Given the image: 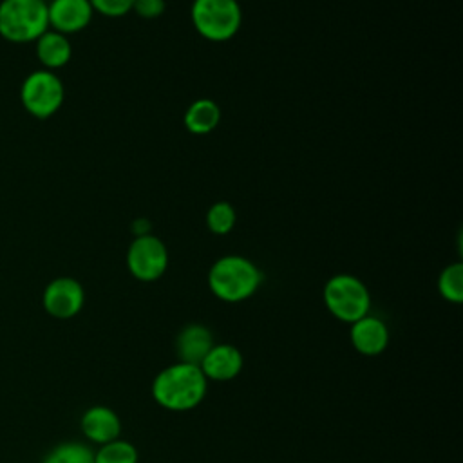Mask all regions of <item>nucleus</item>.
Wrapping results in <instances>:
<instances>
[{"mask_svg":"<svg viewBox=\"0 0 463 463\" xmlns=\"http://www.w3.org/2000/svg\"><path fill=\"white\" fill-rule=\"evenodd\" d=\"M208 380L199 365L177 362L159 371L152 382V398L172 412L197 407L206 394Z\"/></svg>","mask_w":463,"mask_h":463,"instance_id":"1","label":"nucleus"},{"mask_svg":"<svg viewBox=\"0 0 463 463\" xmlns=\"http://www.w3.org/2000/svg\"><path fill=\"white\" fill-rule=\"evenodd\" d=\"M260 269L242 255H224L208 271L210 291L224 302H242L260 286Z\"/></svg>","mask_w":463,"mask_h":463,"instance_id":"2","label":"nucleus"},{"mask_svg":"<svg viewBox=\"0 0 463 463\" xmlns=\"http://www.w3.org/2000/svg\"><path fill=\"white\" fill-rule=\"evenodd\" d=\"M49 29L47 2L43 0H2L0 36L13 43L36 42Z\"/></svg>","mask_w":463,"mask_h":463,"instance_id":"3","label":"nucleus"},{"mask_svg":"<svg viewBox=\"0 0 463 463\" xmlns=\"http://www.w3.org/2000/svg\"><path fill=\"white\" fill-rule=\"evenodd\" d=\"M324 304L340 322L353 324L369 315L371 295L367 286L354 275H333L324 286Z\"/></svg>","mask_w":463,"mask_h":463,"instance_id":"4","label":"nucleus"},{"mask_svg":"<svg viewBox=\"0 0 463 463\" xmlns=\"http://www.w3.org/2000/svg\"><path fill=\"white\" fill-rule=\"evenodd\" d=\"M190 16L195 31L210 42L230 40L242 20L237 0H194Z\"/></svg>","mask_w":463,"mask_h":463,"instance_id":"5","label":"nucleus"},{"mask_svg":"<svg viewBox=\"0 0 463 463\" xmlns=\"http://www.w3.org/2000/svg\"><path fill=\"white\" fill-rule=\"evenodd\" d=\"M65 98L61 80L54 71L38 69L25 76L20 87V99L24 109L40 119H45L58 112Z\"/></svg>","mask_w":463,"mask_h":463,"instance_id":"6","label":"nucleus"},{"mask_svg":"<svg viewBox=\"0 0 463 463\" xmlns=\"http://www.w3.org/2000/svg\"><path fill=\"white\" fill-rule=\"evenodd\" d=\"M168 266V251L165 242L152 235L134 237L127 250V268L130 275L141 282L157 280Z\"/></svg>","mask_w":463,"mask_h":463,"instance_id":"7","label":"nucleus"},{"mask_svg":"<svg viewBox=\"0 0 463 463\" xmlns=\"http://www.w3.org/2000/svg\"><path fill=\"white\" fill-rule=\"evenodd\" d=\"M85 302L83 286L72 277L52 279L42 295V304L47 315L58 320L76 317Z\"/></svg>","mask_w":463,"mask_h":463,"instance_id":"8","label":"nucleus"},{"mask_svg":"<svg viewBox=\"0 0 463 463\" xmlns=\"http://www.w3.org/2000/svg\"><path fill=\"white\" fill-rule=\"evenodd\" d=\"M92 5L89 0H49L47 16L49 29L71 34L85 29L92 20Z\"/></svg>","mask_w":463,"mask_h":463,"instance_id":"9","label":"nucleus"},{"mask_svg":"<svg viewBox=\"0 0 463 463\" xmlns=\"http://www.w3.org/2000/svg\"><path fill=\"white\" fill-rule=\"evenodd\" d=\"M242 353L232 344H213L199 364L206 380L228 382L242 371Z\"/></svg>","mask_w":463,"mask_h":463,"instance_id":"10","label":"nucleus"},{"mask_svg":"<svg viewBox=\"0 0 463 463\" xmlns=\"http://www.w3.org/2000/svg\"><path fill=\"white\" fill-rule=\"evenodd\" d=\"M349 338L358 353L365 356H376L389 345V329L382 318L365 315L351 324Z\"/></svg>","mask_w":463,"mask_h":463,"instance_id":"11","label":"nucleus"},{"mask_svg":"<svg viewBox=\"0 0 463 463\" xmlns=\"http://www.w3.org/2000/svg\"><path fill=\"white\" fill-rule=\"evenodd\" d=\"M80 427L83 436L98 445L114 441L121 434V420L116 411L107 405L89 407L80 420Z\"/></svg>","mask_w":463,"mask_h":463,"instance_id":"12","label":"nucleus"},{"mask_svg":"<svg viewBox=\"0 0 463 463\" xmlns=\"http://www.w3.org/2000/svg\"><path fill=\"white\" fill-rule=\"evenodd\" d=\"M213 345L212 331L203 324L184 326L175 338V353L179 362L199 365Z\"/></svg>","mask_w":463,"mask_h":463,"instance_id":"13","label":"nucleus"},{"mask_svg":"<svg viewBox=\"0 0 463 463\" xmlns=\"http://www.w3.org/2000/svg\"><path fill=\"white\" fill-rule=\"evenodd\" d=\"M36 58L47 71H56L69 63L72 56V45L67 34L54 29H47L36 42Z\"/></svg>","mask_w":463,"mask_h":463,"instance_id":"14","label":"nucleus"},{"mask_svg":"<svg viewBox=\"0 0 463 463\" xmlns=\"http://www.w3.org/2000/svg\"><path fill=\"white\" fill-rule=\"evenodd\" d=\"M221 121V109L210 98H199L188 105L183 123L188 132L203 136L212 132Z\"/></svg>","mask_w":463,"mask_h":463,"instance_id":"15","label":"nucleus"},{"mask_svg":"<svg viewBox=\"0 0 463 463\" xmlns=\"http://www.w3.org/2000/svg\"><path fill=\"white\" fill-rule=\"evenodd\" d=\"M438 289L439 295L454 304H459L463 300V264L452 262L443 268V271L438 277Z\"/></svg>","mask_w":463,"mask_h":463,"instance_id":"16","label":"nucleus"},{"mask_svg":"<svg viewBox=\"0 0 463 463\" xmlns=\"http://www.w3.org/2000/svg\"><path fill=\"white\" fill-rule=\"evenodd\" d=\"M43 463H94V452L78 441H65L51 449Z\"/></svg>","mask_w":463,"mask_h":463,"instance_id":"17","label":"nucleus"},{"mask_svg":"<svg viewBox=\"0 0 463 463\" xmlns=\"http://www.w3.org/2000/svg\"><path fill=\"white\" fill-rule=\"evenodd\" d=\"M94 463H137V450L130 441L114 439L94 452Z\"/></svg>","mask_w":463,"mask_h":463,"instance_id":"18","label":"nucleus"},{"mask_svg":"<svg viewBox=\"0 0 463 463\" xmlns=\"http://www.w3.org/2000/svg\"><path fill=\"white\" fill-rule=\"evenodd\" d=\"M235 208L228 201L213 203L206 212V226L215 235H226L235 226Z\"/></svg>","mask_w":463,"mask_h":463,"instance_id":"19","label":"nucleus"},{"mask_svg":"<svg viewBox=\"0 0 463 463\" xmlns=\"http://www.w3.org/2000/svg\"><path fill=\"white\" fill-rule=\"evenodd\" d=\"M92 5V11L101 13L105 16H123L128 11H132L134 0H89Z\"/></svg>","mask_w":463,"mask_h":463,"instance_id":"20","label":"nucleus"},{"mask_svg":"<svg viewBox=\"0 0 463 463\" xmlns=\"http://www.w3.org/2000/svg\"><path fill=\"white\" fill-rule=\"evenodd\" d=\"M132 11L141 18H157L165 11V0H134Z\"/></svg>","mask_w":463,"mask_h":463,"instance_id":"21","label":"nucleus"},{"mask_svg":"<svg viewBox=\"0 0 463 463\" xmlns=\"http://www.w3.org/2000/svg\"><path fill=\"white\" fill-rule=\"evenodd\" d=\"M132 233H134V237H139V235H146V233H150V221H148V219H145V217L136 219V221L132 222Z\"/></svg>","mask_w":463,"mask_h":463,"instance_id":"22","label":"nucleus"},{"mask_svg":"<svg viewBox=\"0 0 463 463\" xmlns=\"http://www.w3.org/2000/svg\"><path fill=\"white\" fill-rule=\"evenodd\" d=\"M43 2H49V0H43Z\"/></svg>","mask_w":463,"mask_h":463,"instance_id":"23","label":"nucleus"}]
</instances>
